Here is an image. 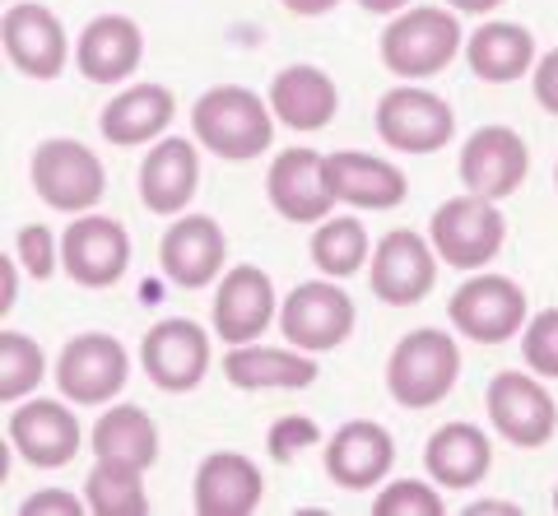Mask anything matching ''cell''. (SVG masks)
Segmentation results:
<instances>
[{"mask_svg": "<svg viewBox=\"0 0 558 516\" xmlns=\"http://www.w3.org/2000/svg\"><path fill=\"white\" fill-rule=\"evenodd\" d=\"M275 122L279 116L270 98L242 89V84H215L191 108V131H196L205 153L229 163H247L256 153H266L275 145Z\"/></svg>", "mask_w": 558, "mask_h": 516, "instance_id": "1", "label": "cell"}, {"mask_svg": "<svg viewBox=\"0 0 558 516\" xmlns=\"http://www.w3.org/2000/svg\"><path fill=\"white\" fill-rule=\"evenodd\" d=\"M461 14L438 10V5H410L391 14V24L377 38V57L396 79H428L447 71L461 57Z\"/></svg>", "mask_w": 558, "mask_h": 516, "instance_id": "2", "label": "cell"}, {"mask_svg": "<svg viewBox=\"0 0 558 516\" xmlns=\"http://www.w3.org/2000/svg\"><path fill=\"white\" fill-rule=\"evenodd\" d=\"M461 377V344L447 331L418 325L387 358V391L400 409H433L442 405Z\"/></svg>", "mask_w": 558, "mask_h": 516, "instance_id": "3", "label": "cell"}, {"mask_svg": "<svg viewBox=\"0 0 558 516\" xmlns=\"http://www.w3.org/2000/svg\"><path fill=\"white\" fill-rule=\"evenodd\" d=\"M28 182L38 200L61 214H89L102 200V192H108L102 159L84 140H70V135H57V140H43L33 149Z\"/></svg>", "mask_w": 558, "mask_h": 516, "instance_id": "4", "label": "cell"}, {"mask_svg": "<svg viewBox=\"0 0 558 516\" xmlns=\"http://www.w3.org/2000/svg\"><path fill=\"white\" fill-rule=\"evenodd\" d=\"M428 237L447 266L484 270V266H494V256L502 251V243H508V219H502L498 200L465 192V196H451L433 210Z\"/></svg>", "mask_w": 558, "mask_h": 516, "instance_id": "5", "label": "cell"}, {"mask_svg": "<svg viewBox=\"0 0 558 516\" xmlns=\"http://www.w3.org/2000/svg\"><path fill=\"white\" fill-rule=\"evenodd\" d=\"M447 317L451 325L475 340V344H502L526 331L531 321V303H526V288L508 274H494V270H470V280L451 294L447 303Z\"/></svg>", "mask_w": 558, "mask_h": 516, "instance_id": "6", "label": "cell"}, {"mask_svg": "<svg viewBox=\"0 0 558 516\" xmlns=\"http://www.w3.org/2000/svg\"><path fill=\"white\" fill-rule=\"evenodd\" d=\"M377 135L396 153H438L457 140V112L433 89L396 84L377 98Z\"/></svg>", "mask_w": 558, "mask_h": 516, "instance_id": "7", "label": "cell"}, {"mask_svg": "<svg viewBox=\"0 0 558 516\" xmlns=\"http://www.w3.org/2000/svg\"><path fill=\"white\" fill-rule=\"evenodd\" d=\"M354 298L340 288V280H307L293 294L279 303V335H284L293 349L307 354H326L340 349V344L354 335Z\"/></svg>", "mask_w": 558, "mask_h": 516, "instance_id": "8", "label": "cell"}, {"mask_svg": "<svg viewBox=\"0 0 558 516\" xmlns=\"http://www.w3.org/2000/svg\"><path fill=\"white\" fill-rule=\"evenodd\" d=\"M131 377V354L117 335H75L57 354V386L70 405H108Z\"/></svg>", "mask_w": 558, "mask_h": 516, "instance_id": "9", "label": "cell"}, {"mask_svg": "<svg viewBox=\"0 0 558 516\" xmlns=\"http://www.w3.org/2000/svg\"><path fill=\"white\" fill-rule=\"evenodd\" d=\"M438 247L433 237L414 233V229H391L381 243L373 247V261H368V284L381 303L391 307H414L433 294L438 284Z\"/></svg>", "mask_w": 558, "mask_h": 516, "instance_id": "10", "label": "cell"}, {"mask_svg": "<svg viewBox=\"0 0 558 516\" xmlns=\"http://www.w3.org/2000/svg\"><path fill=\"white\" fill-rule=\"evenodd\" d=\"M140 368L159 391L186 395L201 386V377L209 368V335L201 321L191 317H168L154 321L145 340H140Z\"/></svg>", "mask_w": 558, "mask_h": 516, "instance_id": "11", "label": "cell"}, {"mask_svg": "<svg viewBox=\"0 0 558 516\" xmlns=\"http://www.w3.org/2000/svg\"><path fill=\"white\" fill-rule=\"evenodd\" d=\"M484 409H488V423L494 433L512 446H545L558 428V405L554 395L545 391L539 377L526 372H498L484 391Z\"/></svg>", "mask_w": 558, "mask_h": 516, "instance_id": "12", "label": "cell"}, {"mask_svg": "<svg viewBox=\"0 0 558 516\" xmlns=\"http://www.w3.org/2000/svg\"><path fill=\"white\" fill-rule=\"evenodd\" d=\"M61 270L80 288H112L131 270V233L108 214H75L61 233Z\"/></svg>", "mask_w": 558, "mask_h": 516, "instance_id": "13", "label": "cell"}, {"mask_svg": "<svg viewBox=\"0 0 558 516\" xmlns=\"http://www.w3.org/2000/svg\"><path fill=\"white\" fill-rule=\"evenodd\" d=\"M457 172H461L465 192L488 196V200H508L531 177V149L512 126H480L461 145Z\"/></svg>", "mask_w": 558, "mask_h": 516, "instance_id": "14", "label": "cell"}, {"mask_svg": "<svg viewBox=\"0 0 558 516\" xmlns=\"http://www.w3.org/2000/svg\"><path fill=\"white\" fill-rule=\"evenodd\" d=\"M215 335L223 344H252L279 321V298L275 280L260 266H233L223 270V280L215 288Z\"/></svg>", "mask_w": 558, "mask_h": 516, "instance_id": "15", "label": "cell"}, {"mask_svg": "<svg viewBox=\"0 0 558 516\" xmlns=\"http://www.w3.org/2000/svg\"><path fill=\"white\" fill-rule=\"evenodd\" d=\"M5 433H10L14 452H20L28 466H38V470L70 466L75 452H80V442H84L80 419L70 415V405H61V401H20V405H10Z\"/></svg>", "mask_w": 558, "mask_h": 516, "instance_id": "16", "label": "cell"}, {"mask_svg": "<svg viewBox=\"0 0 558 516\" xmlns=\"http://www.w3.org/2000/svg\"><path fill=\"white\" fill-rule=\"evenodd\" d=\"M266 196L275 205L279 219L289 223H322L336 210V192L326 177V153L312 149H284L275 153V163L266 172Z\"/></svg>", "mask_w": 558, "mask_h": 516, "instance_id": "17", "label": "cell"}, {"mask_svg": "<svg viewBox=\"0 0 558 516\" xmlns=\"http://www.w3.org/2000/svg\"><path fill=\"white\" fill-rule=\"evenodd\" d=\"M0 42H5V61L28 79H57L70 61V38L61 20L47 5H10L0 20Z\"/></svg>", "mask_w": 558, "mask_h": 516, "instance_id": "18", "label": "cell"}, {"mask_svg": "<svg viewBox=\"0 0 558 516\" xmlns=\"http://www.w3.org/2000/svg\"><path fill=\"white\" fill-rule=\"evenodd\" d=\"M322 460H326V475L340 489H381L396 460V438L391 428H381L373 419H349L330 433Z\"/></svg>", "mask_w": 558, "mask_h": 516, "instance_id": "19", "label": "cell"}, {"mask_svg": "<svg viewBox=\"0 0 558 516\" xmlns=\"http://www.w3.org/2000/svg\"><path fill=\"white\" fill-rule=\"evenodd\" d=\"M229 261V237L209 214H186L163 233L159 266L178 288H205L223 274Z\"/></svg>", "mask_w": 558, "mask_h": 516, "instance_id": "20", "label": "cell"}, {"mask_svg": "<svg viewBox=\"0 0 558 516\" xmlns=\"http://www.w3.org/2000/svg\"><path fill=\"white\" fill-rule=\"evenodd\" d=\"M145 61V33L131 14H98L84 24L75 42V65L84 79L94 84H121L140 71Z\"/></svg>", "mask_w": 558, "mask_h": 516, "instance_id": "21", "label": "cell"}, {"mask_svg": "<svg viewBox=\"0 0 558 516\" xmlns=\"http://www.w3.org/2000/svg\"><path fill=\"white\" fill-rule=\"evenodd\" d=\"M201 186V153L182 135H163L140 163V200L149 214H182Z\"/></svg>", "mask_w": 558, "mask_h": 516, "instance_id": "22", "label": "cell"}, {"mask_svg": "<svg viewBox=\"0 0 558 516\" xmlns=\"http://www.w3.org/2000/svg\"><path fill=\"white\" fill-rule=\"evenodd\" d=\"M326 177H330L336 200L354 205V210H396L410 192L405 172L396 163L377 159V153H359V149L326 153Z\"/></svg>", "mask_w": 558, "mask_h": 516, "instance_id": "23", "label": "cell"}, {"mask_svg": "<svg viewBox=\"0 0 558 516\" xmlns=\"http://www.w3.org/2000/svg\"><path fill=\"white\" fill-rule=\"evenodd\" d=\"M223 377L238 391H303L322 377L317 354L307 349H270V344H229Z\"/></svg>", "mask_w": 558, "mask_h": 516, "instance_id": "24", "label": "cell"}, {"mask_svg": "<svg viewBox=\"0 0 558 516\" xmlns=\"http://www.w3.org/2000/svg\"><path fill=\"white\" fill-rule=\"evenodd\" d=\"M424 470L438 489H475L494 470V442L480 423H442L424 446Z\"/></svg>", "mask_w": 558, "mask_h": 516, "instance_id": "25", "label": "cell"}, {"mask_svg": "<svg viewBox=\"0 0 558 516\" xmlns=\"http://www.w3.org/2000/svg\"><path fill=\"white\" fill-rule=\"evenodd\" d=\"M266 493L256 460L242 452H209L196 470V512L201 516H252Z\"/></svg>", "mask_w": 558, "mask_h": 516, "instance_id": "26", "label": "cell"}, {"mask_svg": "<svg viewBox=\"0 0 558 516\" xmlns=\"http://www.w3.org/2000/svg\"><path fill=\"white\" fill-rule=\"evenodd\" d=\"M270 108L279 116V126L289 131H322L330 126V116L340 112V89L322 65H284L270 79Z\"/></svg>", "mask_w": 558, "mask_h": 516, "instance_id": "27", "label": "cell"}, {"mask_svg": "<svg viewBox=\"0 0 558 516\" xmlns=\"http://www.w3.org/2000/svg\"><path fill=\"white\" fill-rule=\"evenodd\" d=\"M172 112H178V102L163 84H131V89H121L108 108H102L98 126H102V140L108 145H154L163 140L168 126H172Z\"/></svg>", "mask_w": 558, "mask_h": 516, "instance_id": "28", "label": "cell"}, {"mask_svg": "<svg viewBox=\"0 0 558 516\" xmlns=\"http://www.w3.org/2000/svg\"><path fill=\"white\" fill-rule=\"evenodd\" d=\"M465 65L484 84H512L535 71V38L526 24L488 20L465 38Z\"/></svg>", "mask_w": 558, "mask_h": 516, "instance_id": "29", "label": "cell"}, {"mask_svg": "<svg viewBox=\"0 0 558 516\" xmlns=\"http://www.w3.org/2000/svg\"><path fill=\"white\" fill-rule=\"evenodd\" d=\"M94 456L149 470L154 460H159V423L140 405H112L108 415L94 423Z\"/></svg>", "mask_w": 558, "mask_h": 516, "instance_id": "30", "label": "cell"}, {"mask_svg": "<svg viewBox=\"0 0 558 516\" xmlns=\"http://www.w3.org/2000/svg\"><path fill=\"white\" fill-rule=\"evenodd\" d=\"M312 261H317V270L330 274V280H349L354 270H363L373 261L368 229H363L354 214L322 219V229L312 233Z\"/></svg>", "mask_w": 558, "mask_h": 516, "instance_id": "31", "label": "cell"}, {"mask_svg": "<svg viewBox=\"0 0 558 516\" xmlns=\"http://www.w3.org/2000/svg\"><path fill=\"white\" fill-rule=\"evenodd\" d=\"M84 503L94 516H145L149 497H145V470L121 466V460H98L84 479Z\"/></svg>", "mask_w": 558, "mask_h": 516, "instance_id": "32", "label": "cell"}, {"mask_svg": "<svg viewBox=\"0 0 558 516\" xmlns=\"http://www.w3.org/2000/svg\"><path fill=\"white\" fill-rule=\"evenodd\" d=\"M43 377H47L43 344L20 331H0V401L5 405L28 401L43 386Z\"/></svg>", "mask_w": 558, "mask_h": 516, "instance_id": "33", "label": "cell"}, {"mask_svg": "<svg viewBox=\"0 0 558 516\" xmlns=\"http://www.w3.org/2000/svg\"><path fill=\"white\" fill-rule=\"evenodd\" d=\"M373 516H442V493L424 479H396L377 489Z\"/></svg>", "mask_w": 558, "mask_h": 516, "instance_id": "34", "label": "cell"}, {"mask_svg": "<svg viewBox=\"0 0 558 516\" xmlns=\"http://www.w3.org/2000/svg\"><path fill=\"white\" fill-rule=\"evenodd\" d=\"M521 358L535 377H558V307H545L521 331Z\"/></svg>", "mask_w": 558, "mask_h": 516, "instance_id": "35", "label": "cell"}, {"mask_svg": "<svg viewBox=\"0 0 558 516\" xmlns=\"http://www.w3.org/2000/svg\"><path fill=\"white\" fill-rule=\"evenodd\" d=\"M14 251H20V266L33 280H51V270L61 261V243L47 223H24L20 237H14Z\"/></svg>", "mask_w": 558, "mask_h": 516, "instance_id": "36", "label": "cell"}, {"mask_svg": "<svg viewBox=\"0 0 558 516\" xmlns=\"http://www.w3.org/2000/svg\"><path fill=\"white\" fill-rule=\"evenodd\" d=\"M317 442H322V433H317V423H312L307 415H284L270 428V438H266L275 460H293L299 452H312Z\"/></svg>", "mask_w": 558, "mask_h": 516, "instance_id": "37", "label": "cell"}, {"mask_svg": "<svg viewBox=\"0 0 558 516\" xmlns=\"http://www.w3.org/2000/svg\"><path fill=\"white\" fill-rule=\"evenodd\" d=\"M531 89H535V102L545 108L549 116H558V47L545 51L531 71Z\"/></svg>", "mask_w": 558, "mask_h": 516, "instance_id": "38", "label": "cell"}, {"mask_svg": "<svg viewBox=\"0 0 558 516\" xmlns=\"http://www.w3.org/2000/svg\"><path fill=\"white\" fill-rule=\"evenodd\" d=\"M20 512H24V516H43V512L80 516V512H89V503H80V497H70V493H51V489H43V493L24 497V507H20Z\"/></svg>", "mask_w": 558, "mask_h": 516, "instance_id": "39", "label": "cell"}, {"mask_svg": "<svg viewBox=\"0 0 558 516\" xmlns=\"http://www.w3.org/2000/svg\"><path fill=\"white\" fill-rule=\"evenodd\" d=\"M289 14H299V20H317V14H330L340 5V0H279Z\"/></svg>", "mask_w": 558, "mask_h": 516, "instance_id": "40", "label": "cell"}, {"mask_svg": "<svg viewBox=\"0 0 558 516\" xmlns=\"http://www.w3.org/2000/svg\"><path fill=\"white\" fill-rule=\"evenodd\" d=\"M0 274H5V294H0V312H10V307H14V261H10V256H0Z\"/></svg>", "mask_w": 558, "mask_h": 516, "instance_id": "41", "label": "cell"}, {"mask_svg": "<svg viewBox=\"0 0 558 516\" xmlns=\"http://www.w3.org/2000/svg\"><path fill=\"white\" fill-rule=\"evenodd\" d=\"M359 5H363V10H368V14H387V20H391V14H400V10H410V0H359Z\"/></svg>", "mask_w": 558, "mask_h": 516, "instance_id": "42", "label": "cell"}, {"mask_svg": "<svg viewBox=\"0 0 558 516\" xmlns=\"http://www.w3.org/2000/svg\"><path fill=\"white\" fill-rule=\"evenodd\" d=\"M447 5L457 14H488V10H498L502 0H447Z\"/></svg>", "mask_w": 558, "mask_h": 516, "instance_id": "43", "label": "cell"}, {"mask_svg": "<svg viewBox=\"0 0 558 516\" xmlns=\"http://www.w3.org/2000/svg\"><path fill=\"white\" fill-rule=\"evenodd\" d=\"M465 512H470V516H475V512H502V516H517V503H498V497H488V503H470Z\"/></svg>", "mask_w": 558, "mask_h": 516, "instance_id": "44", "label": "cell"}, {"mask_svg": "<svg viewBox=\"0 0 558 516\" xmlns=\"http://www.w3.org/2000/svg\"><path fill=\"white\" fill-rule=\"evenodd\" d=\"M554 512H558V489H554Z\"/></svg>", "mask_w": 558, "mask_h": 516, "instance_id": "45", "label": "cell"}, {"mask_svg": "<svg viewBox=\"0 0 558 516\" xmlns=\"http://www.w3.org/2000/svg\"><path fill=\"white\" fill-rule=\"evenodd\" d=\"M554 186H558V163H554Z\"/></svg>", "mask_w": 558, "mask_h": 516, "instance_id": "46", "label": "cell"}]
</instances>
